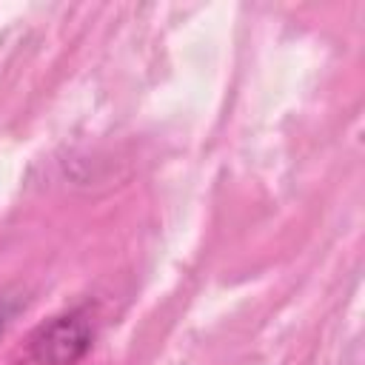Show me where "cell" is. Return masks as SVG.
<instances>
[{
    "label": "cell",
    "mask_w": 365,
    "mask_h": 365,
    "mask_svg": "<svg viewBox=\"0 0 365 365\" xmlns=\"http://www.w3.org/2000/svg\"><path fill=\"white\" fill-rule=\"evenodd\" d=\"M94 339V328L86 314L68 311L43 322L26 342L23 365H77Z\"/></svg>",
    "instance_id": "cell-1"
},
{
    "label": "cell",
    "mask_w": 365,
    "mask_h": 365,
    "mask_svg": "<svg viewBox=\"0 0 365 365\" xmlns=\"http://www.w3.org/2000/svg\"><path fill=\"white\" fill-rule=\"evenodd\" d=\"M17 314V297L0 294V334L6 331V325L11 322V317Z\"/></svg>",
    "instance_id": "cell-2"
}]
</instances>
